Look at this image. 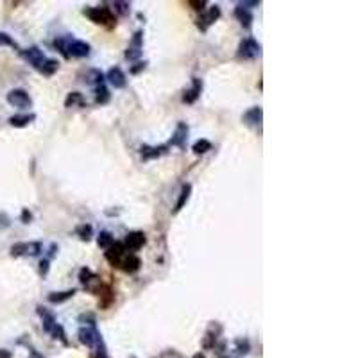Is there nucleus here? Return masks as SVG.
Here are the masks:
<instances>
[{"label": "nucleus", "instance_id": "2eb2a0df", "mask_svg": "<svg viewBox=\"0 0 358 358\" xmlns=\"http://www.w3.org/2000/svg\"><path fill=\"white\" fill-rule=\"evenodd\" d=\"M201 94H203V79L192 77V88L185 92L183 102H185V104H193V102L201 97Z\"/></svg>", "mask_w": 358, "mask_h": 358}, {"label": "nucleus", "instance_id": "412c9836", "mask_svg": "<svg viewBox=\"0 0 358 358\" xmlns=\"http://www.w3.org/2000/svg\"><path fill=\"white\" fill-rule=\"evenodd\" d=\"M33 120H36V115H34V113H23V115H13L11 118H9V124H11L13 127H25Z\"/></svg>", "mask_w": 358, "mask_h": 358}, {"label": "nucleus", "instance_id": "393cba45", "mask_svg": "<svg viewBox=\"0 0 358 358\" xmlns=\"http://www.w3.org/2000/svg\"><path fill=\"white\" fill-rule=\"evenodd\" d=\"M113 242H115V238H113V235H111L110 231H100L99 237H97V244H99V247H102V249L111 247Z\"/></svg>", "mask_w": 358, "mask_h": 358}, {"label": "nucleus", "instance_id": "f3484780", "mask_svg": "<svg viewBox=\"0 0 358 358\" xmlns=\"http://www.w3.org/2000/svg\"><path fill=\"white\" fill-rule=\"evenodd\" d=\"M190 195H192V185H190V183H185V185L181 187V192H179V197H177L176 206H174V209H172V213H179V211L185 208V204L188 203Z\"/></svg>", "mask_w": 358, "mask_h": 358}, {"label": "nucleus", "instance_id": "20e7f679", "mask_svg": "<svg viewBox=\"0 0 358 358\" xmlns=\"http://www.w3.org/2000/svg\"><path fill=\"white\" fill-rule=\"evenodd\" d=\"M84 15L94 23H100V25H113L115 23V15L111 13L110 7H88V9H84Z\"/></svg>", "mask_w": 358, "mask_h": 358}, {"label": "nucleus", "instance_id": "e433bc0d", "mask_svg": "<svg viewBox=\"0 0 358 358\" xmlns=\"http://www.w3.org/2000/svg\"><path fill=\"white\" fill-rule=\"evenodd\" d=\"M238 4H240L242 7H245V9H249V11H251L253 7H258L260 6V2H256V0H254V2H238Z\"/></svg>", "mask_w": 358, "mask_h": 358}, {"label": "nucleus", "instance_id": "39448f33", "mask_svg": "<svg viewBox=\"0 0 358 358\" xmlns=\"http://www.w3.org/2000/svg\"><path fill=\"white\" fill-rule=\"evenodd\" d=\"M43 251L41 242H17L11 245V256H39Z\"/></svg>", "mask_w": 358, "mask_h": 358}, {"label": "nucleus", "instance_id": "4c0bfd02", "mask_svg": "<svg viewBox=\"0 0 358 358\" xmlns=\"http://www.w3.org/2000/svg\"><path fill=\"white\" fill-rule=\"evenodd\" d=\"M57 253V244H50V247H49V253H47V260H50L54 254Z\"/></svg>", "mask_w": 358, "mask_h": 358}, {"label": "nucleus", "instance_id": "f257e3e1", "mask_svg": "<svg viewBox=\"0 0 358 358\" xmlns=\"http://www.w3.org/2000/svg\"><path fill=\"white\" fill-rule=\"evenodd\" d=\"M38 315L41 317V326H43V331H47L49 335H52V339H56V340H61L65 346H68V339H66V333L65 330H63V326L57 324V320H56L54 314L52 312H49L47 308H43V306H38Z\"/></svg>", "mask_w": 358, "mask_h": 358}, {"label": "nucleus", "instance_id": "2f4dec72", "mask_svg": "<svg viewBox=\"0 0 358 358\" xmlns=\"http://www.w3.org/2000/svg\"><path fill=\"white\" fill-rule=\"evenodd\" d=\"M113 7H115V11L118 15H127L129 13V2H115Z\"/></svg>", "mask_w": 358, "mask_h": 358}, {"label": "nucleus", "instance_id": "6e6552de", "mask_svg": "<svg viewBox=\"0 0 358 358\" xmlns=\"http://www.w3.org/2000/svg\"><path fill=\"white\" fill-rule=\"evenodd\" d=\"M20 54H22L23 59L29 61V65L33 66V68H36V70H39L41 65L45 63V59H47V56L43 54V50L39 49V47H29V49H25V50H20Z\"/></svg>", "mask_w": 358, "mask_h": 358}, {"label": "nucleus", "instance_id": "58836bf2", "mask_svg": "<svg viewBox=\"0 0 358 358\" xmlns=\"http://www.w3.org/2000/svg\"><path fill=\"white\" fill-rule=\"evenodd\" d=\"M237 346H238V349H240V353H247V349H249V342H247V340H245V342L238 340V342H237Z\"/></svg>", "mask_w": 358, "mask_h": 358}, {"label": "nucleus", "instance_id": "f704fd0d", "mask_svg": "<svg viewBox=\"0 0 358 358\" xmlns=\"http://www.w3.org/2000/svg\"><path fill=\"white\" fill-rule=\"evenodd\" d=\"M188 4L193 6V9H197V11H203L204 6H206V2H204V0H190Z\"/></svg>", "mask_w": 358, "mask_h": 358}, {"label": "nucleus", "instance_id": "ea45409f", "mask_svg": "<svg viewBox=\"0 0 358 358\" xmlns=\"http://www.w3.org/2000/svg\"><path fill=\"white\" fill-rule=\"evenodd\" d=\"M0 358H11V353L6 351V349H2V351H0Z\"/></svg>", "mask_w": 358, "mask_h": 358}, {"label": "nucleus", "instance_id": "7c9ffc66", "mask_svg": "<svg viewBox=\"0 0 358 358\" xmlns=\"http://www.w3.org/2000/svg\"><path fill=\"white\" fill-rule=\"evenodd\" d=\"M129 47H134V49H142V47H143V33H142V31H136V33H134V36H132L131 45H129Z\"/></svg>", "mask_w": 358, "mask_h": 358}, {"label": "nucleus", "instance_id": "c85d7f7f", "mask_svg": "<svg viewBox=\"0 0 358 358\" xmlns=\"http://www.w3.org/2000/svg\"><path fill=\"white\" fill-rule=\"evenodd\" d=\"M0 45H4V47H13V49H18V43L7 33H0Z\"/></svg>", "mask_w": 358, "mask_h": 358}, {"label": "nucleus", "instance_id": "c756f323", "mask_svg": "<svg viewBox=\"0 0 358 358\" xmlns=\"http://www.w3.org/2000/svg\"><path fill=\"white\" fill-rule=\"evenodd\" d=\"M140 56H142V49H134V47H127V50H126V59H129V61H136V59H140Z\"/></svg>", "mask_w": 358, "mask_h": 358}, {"label": "nucleus", "instance_id": "f03ea898", "mask_svg": "<svg viewBox=\"0 0 358 358\" xmlns=\"http://www.w3.org/2000/svg\"><path fill=\"white\" fill-rule=\"evenodd\" d=\"M90 52H92V47L86 41L68 36L65 45V57H88Z\"/></svg>", "mask_w": 358, "mask_h": 358}, {"label": "nucleus", "instance_id": "a211bd4d", "mask_svg": "<svg viewBox=\"0 0 358 358\" xmlns=\"http://www.w3.org/2000/svg\"><path fill=\"white\" fill-rule=\"evenodd\" d=\"M235 18L245 29H251V25H253V13L249 11V9H245V7H242L240 4H237V7H235Z\"/></svg>", "mask_w": 358, "mask_h": 358}, {"label": "nucleus", "instance_id": "c9c22d12", "mask_svg": "<svg viewBox=\"0 0 358 358\" xmlns=\"http://www.w3.org/2000/svg\"><path fill=\"white\" fill-rule=\"evenodd\" d=\"M22 221H23V224H29V222L33 221V213H31L29 209H23L22 211Z\"/></svg>", "mask_w": 358, "mask_h": 358}, {"label": "nucleus", "instance_id": "72a5a7b5", "mask_svg": "<svg viewBox=\"0 0 358 358\" xmlns=\"http://www.w3.org/2000/svg\"><path fill=\"white\" fill-rule=\"evenodd\" d=\"M147 65H149L147 61H143V63L140 61V63H136L134 66H131V74H134V75H136V74H140L142 70H145V68H147Z\"/></svg>", "mask_w": 358, "mask_h": 358}, {"label": "nucleus", "instance_id": "0eeeda50", "mask_svg": "<svg viewBox=\"0 0 358 358\" xmlns=\"http://www.w3.org/2000/svg\"><path fill=\"white\" fill-rule=\"evenodd\" d=\"M79 281H81V285H83L86 290H90L92 294L100 292V286H102L100 278L97 274H94L88 267H84V269L79 270Z\"/></svg>", "mask_w": 358, "mask_h": 358}, {"label": "nucleus", "instance_id": "1a4fd4ad", "mask_svg": "<svg viewBox=\"0 0 358 358\" xmlns=\"http://www.w3.org/2000/svg\"><path fill=\"white\" fill-rule=\"evenodd\" d=\"M145 242H147V238H145V235H143L142 231H131V233H127V237H126V240L122 242V245H124V249H126L127 253H129V251L134 253L138 249H142L143 245H145Z\"/></svg>", "mask_w": 358, "mask_h": 358}, {"label": "nucleus", "instance_id": "9b49d317", "mask_svg": "<svg viewBox=\"0 0 358 358\" xmlns=\"http://www.w3.org/2000/svg\"><path fill=\"white\" fill-rule=\"evenodd\" d=\"M104 256H106V260L110 262L111 267H120L122 260L126 256V249H124V245H122L120 242H113L111 247L106 249Z\"/></svg>", "mask_w": 358, "mask_h": 358}, {"label": "nucleus", "instance_id": "4468645a", "mask_svg": "<svg viewBox=\"0 0 358 358\" xmlns=\"http://www.w3.org/2000/svg\"><path fill=\"white\" fill-rule=\"evenodd\" d=\"M187 138H188V126L185 122H179L176 126V131L172 134L170 142H169V147L174 145V147H179V149H185L187 145Z\"/></svg>", "mask_w": 358, "mask_h": 358}, {"label": "nucleus", "instance_id": "a878e982", "mask_svg": "<svg viewBox=\"0 0 358 358\" xmlns=\"http://www.w3.org/2000/svg\"><path fill=\"white\" fill-rule=\"evenodd\" d=\"M192 151L195 152V154H206L208 151H211V142H208V140L201 138V140H197V142L193 143Z\"/></svg>", "mask_w": 358, "mask_h": 358}, {"label": "nucleus", "instance_id": "cd10ccee", "mask_svg": "<svg viewBox=\"0 0 358 358\" xmlns=\"http://www.w3.org/2000/svg\"><path fill=\"white\" fill-rule=\"evenodd\" d=\"M104 79H106L104 74H102L100 70H90V74H88V83L95 84V86H99V84L104 83Z\"/></svg>", "mask_w": 358, "mask_h": 358}, {"label": "nucleus", "instance_id": "b1692460", "mask_svg": "<svg viewBox=\"0 0 358 358\" xmlns=\"http://www.w3.org/2000/svg\"><path fill=\"white\" fill-rule=\"evenodd\" d=\"M57 68H59V61H56V59H50V57H47L45 59V63L41 65V68H39V74H43V75H54L56 72H57Z\"/></svg>", "mask_w": 358, "mask_h": 358}, {"label": "nucleus", "instance_id": "9d476101", "mask_svg": "<svg viewBox=\"0 0 358 358\" xmlns=\"http://www.w3.org/2000/svg\"><path fill=\"white\" fill-rule=\"evenodd\" d=\"M169 152V143L165 145H142L140 147V154H142L143 161L156 160V158H161Z\"/></svg>", "mask_w": 358, "mask_h": 358}, {"label": "nucleus", "instance_id": "473e14b6", "mask_svg": "<svg viewBox=\"0 0 358 358\" xmlns=\"http://www.w3.org/2000/svg\"><path fill=\"white\" fill-rule=\"evenodd\" d=\"M49 269H50V260H41V262H39V274L41 276H47L49 274Z\"/></svg>", "mask_w": 358, "mask_h": 358}, {"label": "nucleus", "instance_id": "dca6fc26", "mask_svg": "<svg viewBox=\"0 0 358 358\" xmlns=\"http://www.w3.org/2000/svg\"><path fill=\"white\" fill-rule=\"evenodd\" d=\"M140 267H142V260L138 258L134 253H126V256H124L120 264V269L124 272H127V274H134V272L140 270Z\"/></svg>", "mask_w": 358, "mask_h": 358}, {"label": "nucleus", "instance_id": "f8f14e48", "mask_svg": "<svg viewBox=\"0 0 358 358\" xmlns=\"http://www.w3.org/2000/svg\"><path fill=\"white\" fill-rule=\"evenodd\" d=\"M221 18V7L219 6H211L206 13H203L201 17H199L197 20V27L203 31V33H206L208 31V27L211 25V23H215L217 20Z\"/></svg>", "mask_w": 358, "mask_h": 358}, {"label": "nucleus", "instance_id": "423d86ee", "mask_svg": "<svg viewBox=\"0 0 358 358\" xmlns=\"http://www.w3.org/2000/svg\"><path fill=\"white\" fill-rule=\"evenodd\" d=\"M7 102L18 110H29L31 106H33V99H31V95L22 88H15L11 90L9 94H7Z\"/></svg>", "mask_w": 358, "mask_h": 358}, {"label": "nucleus", "instance_id": "bb28decb", "mask_svg": "<svg viewBox=\"0 0 358 358\" xmlns=\"http://www.w3.org/2000/svg\"><path fill=\"white\" fill-rule=\"evenodd\" d=\"M77 237L83 240V242H88V240H92V237H94V227L90 226V224H83V226H79L77 229Z\"/></svg>", "mask_w": 358, "mask_h": 358}, {"label": "nucleus", "instance_id": "aec40b11", "mask_svg": "<svg viewBox=\"0 0 358 358\" xmlns=\"http://www.w3.org/2000/svg\"><path fill=\"white\" fill-rule=\"evenodd\" d=\"M77 294V290L75 288H70V290H63V292H50L49 294V303L52 304H59V303H65V301H68L70 298H74Z\"/></svg>", "mask_w": 358, "mask_h": 358}, {"label": "nucleus", "instance_id": "4be33fe9", "mask_svg": "<svg viewBox=\"0 0 358 358\" xmlns=\"http://www.w3.org/2000/svg\"><path fill=\"white\" fill-rule=\"evenodd\" d=\"M95 104H99V106H104L110 102L111 99V94H110V90L106 88L104 84H99V86H95Z\"/></svg>", "mask_w": 358, "mask_h": 358}, {"label": "nucleus", "instance_id": "5701e85b", "mask_svg": "<svg viewBox=\"0 0 358 358\" xmlns=\"http://www.w3.org/2000/svg\"><path fill=\"white\" fill-rule=\"evenodd\" d=\"M86 104V100H84L83 94H79V92H72L68 94V97L65 99V108H83Z\"/></svg>", "mask_w": 358, "mask_h": 358}, {"label": "nucleus", "instance_id": "7ed1b4c3", "mask_svg": "<svg viewBox=\"0 0 358 358\" xmlns=\"http://www.w3.org/2000/svg\"><path fill=\"white\" fill-rule=\"evenodd\" d=\"M262 54V45L254 38H244L238 45L237 57L238 59H256Z\"/></svg>", "mask_w": 358, "mask_h": 358}, {"label": "nucleus", "instance_id": "6ab92c4d", "mask_svg": "<svg viewBox=\"0 0 358 358\" xmlns=\"http://www.w3.org/2000/svg\"><path fill=\"white\" fill-rule=\"evenodd\" d=\"M262 116H264V111L260 106H254L249 111L244 113V122L249 124V126H260L262 124Z\"/></svg>", "mask_w": 358, "mask_h": 358}, {"label": "nucleus", "instance_id": "ddd939ff", "mask_svg": "<svg viewBox=\"0 0 358 358\" xmlns=\"http://www.w3.org/2000/svg\"><path fill=\"white\" fill-rule=\"evenodd\" d=\"M104 77L108 79V83L116 90H122V88H126L127 86V77H126V74L122 72L120 66H113V68H110Z\"/></svg>", "mask_w": 358, "mask_h": 358}]
</instances>
